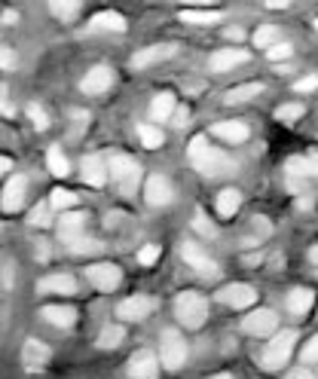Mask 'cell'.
<instances>
[{"instance_id":"obj_28","label":"cell","mask_w":318,"mask_h":379,"mask_svg":"<svg viewBox=\"0 0 318 379\" xmlns=\"http://www.w3.org/2000/svg\"><path fill=\"white\" fill-rule=\"evenodd\" d=\"M239 205H242V193L239 190H223L221 196H217V211H221L223 218H232V214L239 211Z\"/></svg>"},{"instance_id":"obj_6","label":"cell","mask_w":318,"mask_h":379,"mask_svg":"<svg viewBox=\"0 0 318 379\" xmlns=\"http://www.w3.org/2000/svg\"><path fill=\"white\" fill-rule=\"evenodd\" d=\"M181 257H184V263H190V266L196 269L199 275H205V278H217V273H221V269H217V263L208 257V254L199 248V245H193V242H184L181 245Z\"/></svg>"},{"instance_id":"obj_2","label":"cell","mask_w":318,"mask_h":379,"mask_svg":"<svg viewBox=\"0 0 318 379\" xmlns=\"http://www.w3.org/2000/svg\"><path fill=\"white\" fill-rule=\"evenodd\" d=\"M175 315H177V321H181L184 328L199 330L208 318V300L196 291H184L181 297L175 300Z\"/></svg>"},{"instance_id":"obj_4","label":"cell","mask_w":318,"mask_h":379,"mask_svg":"<svg viewBox=\"0 0 318 379\" xmlns=\"http://www.w3.org/2000/svg\"><path fill=\"white\" fill-rule=\"evenodd\" d=\"M294 343H297V330H282V334H276L273 343H269L267 352H263V367L267 370L285 367L291 358V352H294Z\"/></svg>"},{"instance_id":"obj_18","label":"cell","mask_w":318,"mask_h":379,"mask_svg":"<svg viewBox=\"0 0 318 379\" xmlns=\"http://www.w3.org/2000/svg\"><path fill=\"white\" fill-rule=\"evenodd\" d=\"M214 135L217 138H223V141H230V144H242L248 141V126L242 120H223V122H214Z\"/></svg>"},{"instance_id":"obj_26","label":"cell","mask_w":318,"mask_h":379,"mask_svg":"<svg viewBox=\"0 0 318 379\" xmlns=\"http://www.w3.org/2000/svg\"><path fill=\"white\" fill-rule=\"evenodd\" d=\"M223 15L217 10H181V22L187 25H217Z\"/></svg>"},{"instance_id":"obj_20","label":"cell","mask_w":318,"mask_h":379,"mask_svg":"<svg viewBox=\"0 0 318 379\" xmlns=\"http://www.w3.org/2000/svg\"><path fill=\"white\" fill-rule=\"evenodd\" d=\"M83 177H86V184H92V187H102V184L107 181V166L102 156H86L83 159Z\"/></svg>"},{"instance_id":"obj_48","label":"cell","mask_w":318,"mask_h":379,"mask_svg":"<svg viewBox=\"0 0 318 379\" xmlns=\"http://www.w3.org/2000/svg\"><path fill=\"white\" fill-rule=\"evenodd\" d=\"M291 379H315V373H312V370H294Z\"/></svg>"},{"instance_id":"obj_8","label":"cell","mask_w":318,"mask_h":379,"mask_svg":"<svg viewBox=\"0 0 318 379\" xmlns=\"http://www.w3.org/2000/svg\"><path fill=\"white\" fill-rule=\"evenodd\" d=\"M144 196L153 208H162L175 199V190H172V184H168V177L153 175V177H147V184H144Z\"/></svg>"},{"instance_id":"obj_9","label":"cell","mask_w":318,"mask_h":379,"mask_svg":"<svg viewBox=\"0 0 318 379\" xmlns=\"http://www.w3.org/2000/svg\"><path fill=\"white\" fill-rule=\"evenodd\" d=\"M217 297H221V303H227L232 309H245V306H251L254 300H257V291H254L251 284H245V282H236V284H227Z\"/></svg>"},{"instance_id":"obj_19","label":"cell","mask_w":318,"mask_h":379,"mask_svg":"<svg viewBox=\"0 0 318 379\" xmlns=\"http://www.w3.org/2000/svg\"><path fill=\"white\" fill-rule=\"evenodd\" d=\"M43 318L52 324V328H74L77 321V309L74 306H46Z\"/></svg>"},{"instance_id":"obj_35","label":"cell","mask_w":318,"mask_h":379,"mask_svg":"<svg viewBox=\"0 0 318 379\" xmlns=\"http://www.w3.org/2000/svg\"><path fill=\"white\" fill-rule=\"evenodd\" d=\"M138 135H141V141H144V147H150V150H157V147H162V131L157 129V126H144L138 129Z\"/></svg>"},{"instance_id":"obj_46","label":"cell","mask_w":318,"mask_h":379,"mask_svg":"<svg viewBox=\"0 0 318 379\" xmlns=\"http://www.w3.org/2000/svg\"><path fill=\"white\" fill-rule=\"evenodd\" d=\"M187 117H190L187 107H177V111H172V117H168V120H172V126L181 129V126H187Z\"/></svg>"},{"instance_id":"obj_25","label":"cell","mask_w":318,"mask_h":379,"mask_svg":"<svg viewBox=\"0 0 318 379\" xmlns=\"http://www.w3.org/2000/svg\"><path fill=\"white\" fill-rule=\"evenodd\" d=\"M40 291L43 293H74L77 291V282L71 275H46L40 282Z\"/></svg>"},{"instance_id":"obj_47","label":"cell","mask_w":318,"mask_h":379,"mask_svg":"<svg viewBox=\"0 0 318 379\" xmlns=\"http://www.w3.org/2000/svg\"><path fill=\"white\" fill-rule=\"evenodd\" d=\"M223 34H227V40H242V28H227Z\"/></svg>"},{"instance_id":"obj_10","label":"cell","mask_w":318,"mask_h":379,"mask_svg":"<svg viewBox=\"0 0 318 379\" xmlns=\"http://www.w3.org/2000/svg\"><path fill=\"white\" fill-rule=\"evenodd\" d=\"M242 324H245V330L251 337H267V334H276L278 318H276L273 309H257V312H251Z\"/></svg>"},{"instance_id":"obj_13","label":"cell","mask_w":318,"mask_h":379,"mask_svg":"<svg viewBox=\"0 0 318 379\" xmlns=\"http://www.w3.org/2000/svg\"><path fill=\"white\" fill-rule=\"evenodd\" d=\"M25 190H28V181L22 175H13L10 181H6L3 187V199H0V205H3V211H19L22 202H25Z\"/></svg>"},{"instance_id":"obj_27","label":"cell","mask_w":318,"mask_h":379,"mask_svg":"<svg viewBox=\"0 0 318 379\" xmlns=\"http://www.w3.org/2000/svg\"><path fill=\"white\" fill-rule=\"evenodd\" d=\"M260 92H263V83H245V86L230 89L227 95H223V102H227V104H239V102H248V98H257Z\"/></svg>"},{"instance_id":"obj_50","label":"cell","mask_w":318,"mask_h":379,"mask_svg":"<svg viewBox=\"0 0 318 379\" xmlns=\"http://www.w3.org/2000/svg\"><path fill=\"white\" fill-rule=\"evenodd\" d=\"M10 168H13V162L6 159V156H0V175H3V172H10Z\"/></svg>"},{"instance_id":"obj_51","label":"cell","mask_w":318,"mask_h":379,"mask_svg":"<svg viewBox=\"0 0 318 379\" xmlns=\"http://www.w3.org/2000/svg\"><path fill=\"white\" fill-rule=\"evenodd\" d=\"M208 379H232L230 373H217V376H208Z\"/></svg>"},{"instance_id":"obj_29","label":"cell","mask_w":318,"mask_h":379,"mask_svg":"<svg viewBox=\"0 0 318 379\" xmlns=\"http://www.w3.org/2000/svg\"><path fill=\"white\" fill-rule=\"evenodd\" d=\"M309 306H312V291L294 288V291L288 293V309H291V312L303 315V312H309Z\"/></svg>"},{"instance_id":"obj_44","label":"cell","mask_w":318,"mask_h":379,"mask_svg":"<svg viewBox=\"0 0 318 379\" xmlns=\"http://www.w3.org/2000/svg\"><path fill=\"white\" fill-rule=\"evenodd\" d=\"M315 358H318V339L312 337V339L306 343V349H303V367H312Z\"/></svg>"},{"instance_id":"obj_22","label":"cell","mask_w":318,"mask_h":379,"mask_svg":"<svg viewBox=\"0 0 318 379\" xmlns=\"http://www.w3.org/2000/svg\"><path fill=\"white\" fill-rule=\"evenodd\" d=\"M89 31H126V19H122L120 13H98V15H92V22H89Z\"/></svg>"},{"instance_id":"obj_30","label":"cell","mask_w":318,"mask_h":379,"mask_svg":"<svg viewBox=\"0 0 318 379\" xmlns=\"http://www.w3.org/2000/svg\"><path fill=\"white\" fill-rule=\"evenodd\" d=\"M122 339H126V330H122L120 324H107L102 330V337H98V346H102V349H116Z\"/></svg>"},{"instance_id":"obj_3","label":"cell","mask_w":318,"mask_h":379,"mask_svg":"<svg viewBox=\"0 0 318 379\" xmlns=\"http://www.w3.org/2000/svg\"><path fill=\"white\" fill-rule=\"evenodd\" d=\"M107 172H111V181L120 187L122 196H132L138 187V181H141V166H138L132 156H113Z\"/></svg>"},{"instance_id":"obj_34","label":"cell","mask_w":318,"mask_h":379,"mask_svg":"<svg viewBox=\"0 0 318 379\" xmlns=\"http://www.w3.org/2000/svg\"><path fill=\"white\" fill-rule=\"evenodd\" d=\"M276 40H278V28L276 25H263V28H257V34H254V43H257L260 49L276 46Z\"/></svg>"},{"instance_id":"obj_14","label":"cell","mask_w":318,"mask_h":379,"mask_svg":"<svg viewBox=\"0 0 318 379\" xmlns=\"http://www.w3.org/2000/svg\"><path fill=\"white\" fill-rule=\"evenodd\" d=\"M49 358H52L49 346L40 343V339H28V343L22 346V364H25V370H40Z\"/></svg>"},{"instance_id":"obj_39","label":"cell","mask_w":318,"mask_h":379,"mask_svg":"<svg viewBox=\"0 0 318 379\" xmlns=\"http://www.w3.org/2000/svg\"><path fill=\"white\" fill-rule=\"evenodd\" d=\"M31 223H34V227H49V202L37 205L34 211H31Z\"/></svg>"},{"instance_id":"obj_24","label":"cell","mask_w":318,"mask_h":379,"mask_svg":"<svg viewBox=\"0 0 318 379\" xmlns=\"http://www.w3.org/2000/svg\"><path fill=\"white\" fill-rule=\"evenodd\" d=\"M172 111H175V95L172 92H159V95L153 98V104H150L153 122H166L168 117H172Z\"/></svg>"},{"instance_id":"obj_21","label":"cell","mask_w":318,"mask_h":379,"mask_svg":"<svg viewBox=\"0 0 318 379\" xmlns=\"http://www.w3.org/2000/svg\"><path fill=\"white\" fill-rule=\"evenodd\" d=\"M83 220H86V214H77V211H61V220H58V236L65 239V242H71V239L80 236L83 229Z\"/></svg>"},{"instance_id":"obj_32","label":"cell","mask_w":318,"mask_h":379,"mask_svg":"<svg viewBox=\"0 0 318 379\" xmlns=\"http://www.w3.org/2000/svg\"><path fill=\"white\" fill-rule=\"evenodd\" d=\"M49 10H52V15H58V19H74L77 13H80V3L77 0H52L49 3Z\"/></svg>"},{"instance_id":"obj_15","label":"cell","mask_w":318,"mask_h":379,"mask_svg":"<svg viewBox=\"0 0 318 379\" xmlns=\"http://www.w3.org/2000/svg\"><path fill=\"white\" fill-rule=\"evenodd\" d=\"M177 52L175 43H162V46H147V49L135 52V58H132V67H147V65H157V61H166L172 58Z\"/></svg>"},{"instance_id":"obj_45","label":"cell","mask_w":318,"mask_h":379,"mask_svg":"<svg viewBox=\"0 0 318 379\" xmlns=\"http://www.w3.org/2000/svg\"><path fill=\"white\" fill-rule=\"evenodd\" d=\"M315 86H318V80H315L312 74L303 76V80H297V83H294V89H297L300 95H306V92H315Z\"/></svg>"},{"instance_id":"obj_1","label":"cell","mask_w":318,"mask_h":379,"mask_svg":"<svg viewBox=\"0 0 318 379\" xmlns=\"http://www.w3.org/2000/svg\"><path fill=\"white\" fill-rule=\"evenodd\" d=\"M190 162L196 166V172L199 175H205V177H217V175H227L230 168H232V162L223 156L221 150H214L212 144H208V138L205 135H196L190 141Z\"/></svg>"},{"instance_id":"obj_33","label":"cell","mask_w":318,"mask_h":379,"mask_svg":"<svg viewBox=\"0 0 318 379\" xmlns=\"http://www.w3.org/2000/svg\"><path fill=\"white\" fill-rule=\"evenodd\" d=\"M67 248H71V254H95V251H102V245L95 242V239H83V236H77L67 242Z\"/></svg>"},{"instance_id":"obj_5","label":"cell","mask_w":318,"mask_h":379,"mask_svg":"<svg viewBox=\"0 0 318 379\" xmlns=\"http://www.w3.org/2000/svg\"><path fill=\"white\" fill-rule=\"evenodd\" d=\"M159 358L168 370H177L184 361H187V343H184V337L177 334V330H166V334H162Z\"/></svg>"},{"instance_id":"obj_23","label":"cell","mask_w":318,"mask_h":379,"mask_svg":"<svg viewBox=\"0 0 318 379\" xmlns=\"http://www.w3.org/2000/svg\"><path fill=\"white\" fill-rule=\"evenodd\" d=\"M285 172H288V177H294V181H306V177L315 175V159L291 156L288 162H285Z\"/></svg>"},{"instance_id":"obj_43","label":"cell","mask_w":318,"mask_h":379,"mask_svg":"<svg viewBox=\"0 0 318 379\" xmlns=\"http://www.w3.org/2000/svg\"><path fill=\"white\" fill-rule=\"evenodd\" d=\"M15 67V52L10 46H0V71H13Z\"/></svg>"},{"instance_id":"obj_38","label":"cell","mask_w":318,"mask_h":379,"mask_svg":"<svg viewBox=\"0 0 318 379\" xmlns=\"http://www.w3.org/2000/svg\"><path fill=\"white\" fill-rule=\"evenodd\" d=\"M193 227H196V233H202V236H214V233H217L214 223L205 218V211H196V214H193Z\"/></svg>"},{"instance_id":"obj_11","label":"cell","mask_w":318,"mask_h":379,"mask_svg":"<svg viewBox=\"0 0 318 379\" xmlns=\"http://www.w3.org/2000/svg\"><path fill=\"white\" fill-rule=\"evenodd\" d=\"M159 373V361L153 352H135L129 358V376L132 379H157Z\"/></svg>"},{"instance_id":"obj_16","label":"cell","mask_w":318,"mask_h":379,"mask_svg":"<svg viewBox=\"0 0 318 379\" xmlns=\"http://www.w3.org/2000/svg\"><path fill=\"white\" fill-rule=\"evenodd\" d=\"M248 61V52L245 49H217L212 58H208V67L212 71H232V67H239V65H245Z\"/></svg>"},{"instance_id":"obj_37","label":"cell","mask_w":318,"mask_h":379,"mask_svg":"<svg viewBox=\"0 0 318 379\" xmlns=\"http://www.w3.org/2000/svg\"><path fill=\"white\" fill-rule=\"evenodd\" d=\"M300 113H303V104H282L276 111V120H282V122H291V120H297Z\"/></svg>"},{"instance_id":"obj_17","label":"cell","mask_w":318,"mask_h":379,"mask_svg":"<svg viewBox=\"0 0 318 379\" xmlns=\"http://www.w3.org/2000/svg\"><path fill=\"white\" fill-rule=\"evenodd\" d=\"M111 83H113V71L111 67H104V65H98L86 74V80L80 83V89L86 92V95H98V92L111 89Z\"/></svg>"},{"instance_id":"obj_41","label":"cell","mask_w":318,"mask_h":379,"mask_svg":"<svg viewBox=\"0 0 318 379\" xmlns=\"http://www.w3.org/2000/svg\"><path fill=\"white\" fill-rule=\"evenodd\" d=\"M28 117H31V122H34L37 129H46V126H49V120H46V111H43V107H37V104H28Z\"/></svg>"},{"instance_id":"obj_42","label":"cell","mask_w":318,"mask_h":379,"mask_svg":"<svg viewBox=\"0 0 318 379\" xmlns=\"http://www.w3.org/2000/svg\"><path fill=\"white\" fill-rule=\"evenodd\" d=\"M138 260L144 263V266H150V263L159 260V245H144L141 254H138Z\"/></svg>"},{"instance_id":"obj_36","label":"cell","mask_w":318,"mask_h":379,"mask_svg":"<svg viewBox=\"0 0 318 379\" xmlns=\"http://www.w3.org/2000/svg\"><path fill=\"white\" fill-rule=\"evenodd\" d=\"M77 205V196L71 190H52V199H49V208H74Z\"/></svg>"},{"instance_id":"obj_12","label":"cell","mask_w":318,"mask_h":379,"mask_svg":"<svg viewBox=\"0 0 318 379\" xmlns=\"http://www.w3.org/2000/svg\"><path fill=\"white\" fill-rule=\"evenodd\" d=\"M153 306H157V303H153L150 297H141V293H138V297L122 300L120 309H116V315L126 318V321H141V318H147V315L153 312Z\"/></svg>"},{"instance_id":"obj_31","label":"cell","mask_w":318,"mask_h":379,"mask_svg":"<svg viewBox=\"0 0 318 379\" xmlns=\"http://www.w3.org/2000/svg\"><path fill=\"white\" fill-rule=\"evenodd\" d=\"M46 166H49V172L56 175V177H65V175H67V168H71V166H67V159L61 156L58 147H52V150L46 153Z\"/></svg>"},{"instance_id":"obj_7","label":"cell","mask_w":318,"mask_h":379,"mask_svg":"<svg viewBox=\"0 0 318 379\" xmlns=\"http://www.w3.org/2000/svg\"><path fill=\"white\" fill-rule=\"evenodd\" d=\"M86 275L98 291H113V288H120V282H122V269L116 266V263H95V266L86 269Z\"/></svg>"},{"instance_id":"obj_40","label":"cell","mask_w":318,"mask_h":379,"mask_svg":"<svg viewBox=\"0 0 318 379\" xmlns=\"http://www.w3.org/2000/svg\"><path fill=\"white\" fill-rule=\"evenodd\" d=\"M291 52H294L291 43H276V46H269V49H267V56L273 61H282V58H291Z\"/></svg>"},{"instance_id":"obj_49","label":"cell","mask_w":318,"mask_h":379,"mask_svg":"<svg viewBox=\"0 0 318 379\" xmlns=\"http://www.w3.org/2000/svg\"><path fill=\"white\" fill-rule=\"evenodd\" d=\"M288 6V0H269V10H285Z\"/></svg>"}]
</instances>
